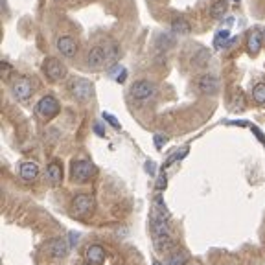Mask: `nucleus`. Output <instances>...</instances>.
Here are the masks:
<instances>
[{
	"mask_svg": "<svg viewBox=\"0 0 265 265\" xmlns=\"http://www.w3.org/2000/svg\"><path fill=\"white\" fill-rule=\"evenodd\" d=\"M72 181L76 182H89L96 175V166L91 161H74L70 166Z\"/></svg>",
	"mask_w": 265,
	"mask_h": 265,
	"instance_id": "nucleus-1",
	"label": "nucleus"
},
{
	"mask_svg": "<svg viewBox=\"0 0 265 265\" xmlns=\"http://www.w3.org/2000/svg\"><path fill=\"white\" fill-rule=\"evenodd\" d=\"M70 92H72V96L76 99H79V101H89V99L94 96V85H92L89 79L77 77V79H72Z\"/></svg>",
	"mask_w": 265,
	"mask_h": 265,
	"instance_id": "nucleus-2",
	"label": "nucleus"
},
{
	"mask_svg": "<svg viewBox=\"0 0 265 265\" xmlns=\"http://www.w3.org/2000/svg\"><path fill=\"white\" fill-rule=\"evenodd\" d=\"M35 111H37V114H39V116L50 120V118H54V116H57V114H59V111H61V105H59V101H57L54 96H42V98L39 99L37 107H35Z\"/></svg>",
	"mask_w": 265,
	"mask_h": 265,
	"instance_id": "nucleus-3",
	"label": "nucleus"
},
{
	"mask_svg": "<svg viewBox=\"0 0 265 265\" xmlns=\"http://www.w3.org/2000/svg\"><path fill=\"white\" fill-rule=\"evenodd\" d=\"M94 210V197L89 194H77L72 199V212L79 217H87L92 214Z\"/></svg>",
	"mask_w": 265,
	"mask_h": 265,
	"instance_id": "nucleus-4",
	"label": "nucleus"
},
{
	"mask_svg": "<svg viewBox=\"0 0 265 265\" xmlns=\"http://www.w3.org/2000/svg\"><path fill=\"white\" fill-rule=\"evenodd\" d=\"M42 70H44V74H46L50 81H61L63 77H66V66L59 59H56V57H48L44 61Z\"/></svg>",
	"mask_w": 265,
	"mask_h": 265,
	"instance_id": "nucleus-5",
	"label": "nucleus"
},
{
	"mask_svg": "<svg viewBox=\"0 0 265 265\" xmlns=\"http://www.w3.org/2000/svg\"><path fill=\"white\" fill-rule=\"evenodd\" d=\"M151 231H153V237L155 236H166L169 234V223H167V216H164L162 212L159 210H153V214H151Z\"/></svg>",
	"mask_w": 265,
	"mask_h": 265,
	"instance_id": "nucleus-6",
	"label": "nucleus"
},
{
	"mask_svg": "<svg viewBox=\"0 0 265 265\" xmlns=\"http://www.w3.org/2000/svg\"><path fill=\"white\" fill-rule=\"evenodd\" d=\"M13 94L17 96V99H21V101L32 98V94H33V83H32V79L26 76L19 77L13 83Z\"/></svg>",
	"mask_w": 265,
	"mask_h": 265,
	"instance_id": "nucleus-7",
	"label": "nucleus"
},
{
	"mask_svg": "<svg viewBox=\"0 0 265 265\" xmlns=\"http://www.w3.org/2000/svg\"><path fill=\"white\" fill-rule=\"evenodd\" d=\"M131 94L134 99H147L151 98L155 94V85L151 81H146V79H140V81H134L131 87Z\"/></svg>",
	"mask_w": 265,
	"mask_h": 265,
	"instance_id": "nucleus-8",
	"label": "nucleus"
},
{
	"mask_svg": "<svg viewBox=\"0 0 265 265\" xmlns=\"http://www.w3.org/2000/svg\"><path fill=\"white\" fill-rule=\"evenodd\" d=\"M87 61H89V66L94 70H99V68H103V66H107V52H105L103 44L94 46V48L89 52Z\"/></svg>",
	"mask_w": 265,
	"mask_h": 265,
	"instance_id": "nucleus-9",
	"label": "nucleus"
},
{
	"mask_svg": "<svg viewBox=\"0 0 265 265\" xmlns=\"http://www.w3.org/2000/svg\"><path fill=\"white\" fill-rule=\"evenodd\" d=\"M197 87L202 94H216L219 91V79L216 76H210V74H204V76L199 77L197 81Z\"/></svg>",
	"mask_w": 265,
	"mask_h": 265,
	"instance_id": "nucleus-10",
	"label": "nucleus"
},
{
	"mask_svg": "<svg viewBox=\"0 0 265 265\" xmlns=\"http://www.w3.org/2000/svg\"><path fill=\"white\" fill-rule=\"evenodd\" d=\"M46 181L50 182V186H59L61 181H63V167L57 161L50 162L48 166H46Z\"/></svg>",
	"mask_w": 265,
	"mask_h": 265,
	"instance_id": "nucleus-11",
	"label": "nucleus"
},
{
	"mask_svg": "<svg viewBox=\"0 0 265 265\" xmlns=\"http://www.w3.org/2000/svg\"><path fill=\"white\" fill-rule=\"evenodd\" d=\"M85 258L91 265H103L105 264V251L101 245H91V247H87V251H85Z\"/></svg>",
	"mask_w": 265,
	"mask_h": 265,
	"instance_id": "nucleus-12",
	"label": "nucleus"
},
{
	"mask_svg": "<svg viewBox=\"0 0 265 265\" xmlns=\"http://www.w3.org/2000/svg\"><path fill=\"white\" fill-rule=\"evenodd\" d=\"M57 50H59L65 57H74L76 56V52H77V44L72 37L63 35V37H59V39H57Z\"/></svg>",
	"mask_w": 265,
	"mask_h": 265,
	"instance_id": "nucleus-13",
	"label": "nucleus"
},
{
	"mask_svg": "<svg viewBox=\"0 0 265 265\" xmlns=\"http://www.w3.org/2000/svg\"><path fill=\"white\" fill-rule=\"evenodd\" d=\"M262 44H264V33L260 30H252L249 33V39H247V50L251 56H256L260 50H262Z\"/></svg>",
	"mask_w": 265,
	"mask_h": 265,
	"instance_id": "nucleus-14",
	"label": "nucleus"
},
{
	"mask_svg": "<svg viewBox=\"0 0 265 265\" xmlns=\"http://www.w3.org/2000/svg\"><path fill=\"white\" fill-rule=\"evenodd\" d=\"M68 249H70V243L65 237H57V239H54L50 243V254L54 258H65L68 254Z\"/></svg>",
	"mask_w": 265,
	"mask_h": 265,
	"instance_id": "nucleus-15",
	"label": "nucleus"
},
{
	"mask_svg": "<svg viewBox=\"0 0 265 265\" xmlns=\"http://www.w3.org/2000/svg\"><path fill=\"white\" fill-rule=\"evenodd\" d=\"M19 173H21V177L24 181H35L37 175H39V166L35 162H22Z\"/></svg>",
	"mask_w": 265,
	"mask_h": 265,
	"instance_id": "nucleus-16",
	"label": "nucleus"
},
{
	"mask_svg": "<svg viewBox=\"0 0 265 265\" xmlns=\"http://www.w3.org/2000/svg\"><path fill=\"white\" fill-rule=\"evenodd\" d=\"M153 241H155V249H157V252H169L175 249V241L171 239L169 234H166V236H155Z\"/></svg>",
	"mask_w": 265,
	"mask_h": 265,
	"instance_id": "nucleus-17",
	"label": "nucleus"
},
{
	"mask_svg": "<svg viewBox=\"0 0 265 265\" xmlns=\"http://www.w3.org/2000/svg\"><path fill=\"white\" fill-rule=\"evenodd\" d=\"M229 11V2L227 0H216L212 7H210V15L214 17V19H221L225 13Z\"/></svg>",
	"mask_w": 265,
	"mask_h": 265,
	"instance_id": "nucleus-18",
	"label": "nucleus"
},
{
	"mask_svg": "<svg viewBox=\"0 0 265 265\" xmlns=\"http://www.w3.org/2000/svg\"><path fill=\"white\" fill-rule=\"evenodd\" d=\"M190 22L184 21V19H173L171 21V32L173 33H179V35H186L190 33Z\"/></svg>",
	"mask_w": 265,
	"mask_h": 265,
	"instance_id": "nucleus-19",
	"label": "nucleus"
},
{
	"mask_svg": "<svg viewBox=\"0 0 265 265\" xmlns=\"http://www.w3.org/2000/svg\"><path fill=\"white\" fill-rule=\"evenodd\" d=\"M229 39H231V32L229 30H219L216 33V37H214V46H216L217 50L221 48H227V44H229Z\"/></svg>",
	"mask_w": 265,
	"mask_h": 265,
	"instance_id": "nucleus-20",
	"label": "nucleus"
},
{
	"mask_svg": "<svg viewBox=\"0 0 265 265\" xmlns=\"http://www.w3.org/2000/svg\"><path fill=\"white\" fill-rule=\"evenodd\" d=\"M188 256L184 251H173L167 258V265H186Z\"/></svg>",
	"mask_w": 265,
	"mask_h": 265,
	"instance_id": "nucleus-21",
	"label": "nucleus"
},
{
	"mask_svg": "<svg viewBox=\"0 0 265 265\" xmlns=\"http://www.w3.org/2000/svg\"><path fill=\"white\" fill-rule=\"evenodd\" d=\"M252 98L258 105L265 103V83H258L254 89H252Z\"/></svg>",
	"mask_w": 265,
	"mask_h": 265,
	"instance_id": "nucleus-22",
	"label": "nucleus"
},
{
	"mask_svg": "<svg viewBox=\"0 0 265 265\" xmlns=\"http://www.w3.org/2000/svg\"><path fill=\"white\" fill-rule=\"evenodd\" d=\"M111 76L114 81H118V83H124L127 77V70L124 66H118V65H114L111 70Z\"/></svg>",
	"mask_w": 265,
	"mask_h": 265,
	"instance_id": "nucleus-23",
	"label": "nucleus"
},
{
	"mask_svg": "<svg viewBox=\"0 0 265 265\" xmlns=\"http://www.w3.org/2000/svg\"><path fill=\"white\" fill-rule=\"evenodd\" d=\"M210 59V52L206 48H201L199 52H197V56H194V63L197 65V66H202V65H206Z\"/></svg>",
	"mask_w": 265,
	"mask_h": 265,
	"instance_id": "nucleus-24",
	"label": "nucleus"
},
{
	"mask_svg": "<svg viewBox=\"0 0 265 265\" xmlns=\"http://www.w3.org/2000/svg\"><path fill=\"white\" fill-rule=\"evenodd\" d=\"M162 44H166V48H169V46H173V39H171L169 35H159V41H157V46H161V48H164Z\"/></svg>",
	"mask_w": 265,
	"mask_h": 265,
	"instance_id": "nucleus-25",
	"label": "nucleus"
},
{
	"mask_svg": "<svg viewBox=\"0 0 265 265\" xmlns=\"http://www.w3.org/2000/svg\"><path fill=\"white\" fill-rule=\"evenodd\" d=\"M103 120H107L109 124H111L112 127H116V129H120V122L114 116H112L111 112H103Z\"/></svg>",
	"mask_w": 265,
	"mask_h": 265,
	"instance_id": "nucleus-26",
	"label": "nucleus"
},
{
	"mask_svg": "<svg viewBox=\"0 0 265 265\" xmlns=\"http://www.w3.org/2000/svg\"><path fill=\"white\" fill-rule=\"evenodd\" d=\"M166 140H167L166 136H162V134H157V136H155V144H157V147L161 149V147H162V144H164Z\"/></svg>",
	"mask_w": 265,
	"mask_h": 265,
	"instance_id": "nucleus-27",
	"label": "nucleus"
},
{
	"mask_svg": "<svg viewBox=\"0 0 265 265\" xmlns=\"http://www.w3.org/2000/svg\"><path fill=\"white\" fill-rule=\"evenodd\" d=\"M164 186H166V177L161 175V177H159V181H157V190H164Z\"/></svg>",
	"mask_w": 265,
	"mask_h": 265,
	"instance_id": "nucleus-28",
	"label": "nucleus"
},
{
	"mask_svg": "<svg viewBox=\"0 0 265 265\" xmlns=\"http://www.w3.org/2000/svg\"><path fill=\"white\" fill-rule=\"evenodd\" d=\"M94 131H96V134H99V136H103L105 132L101 131V127H99V124H96V126H94Z\"/></svg>",
	"mask_w": 265,
	"mask_h": 265,
	"instance_id": "nucleus-29",
	"label": "nucleus"
},
{
	"mask_svg": "<svg viewBox=\"0 0 265 265\" xmlns=\"http://www.w3.org/2000/svg\"><path fill=\"white\" fill-rule=\"evenodd\" d=\"M153 265H162V264H161V262H155V264H153Z\"/></svg>",
	"mask_w": 265,
	"mask_h": 265,
	"instance_id": "nucleus-30",
	"label": "nucleus"
},
{
	"mask_svg": "<svg viewBox=\"0 0 265 265\" xmlns=\"http://www.w3.org/2000/svg\"><path fill=\"white\" fill-rule=\"evenodd\" d=\"M264 44H265V32H264Z\"/></svg>",
	"mask_w": 265,
	"mask_h": 265,
	"instance_id": "nucleus-31",
	"label": "nucleus"
},
{
	"mask_svg": "<svg viewBox=\"0 0 265 265\" xmlns=\"http://www.w3.org/2000/svg\"><path fill=\"white\" fill-rule=\"evenodd\" d=\"M81 265H91V264H81Z\"/></svg>",
	"mask_w": 265,
	"mask_h": 265,
	"instance_id": "nucleus-32",
	"label": "nucleus"
}]
</instances>
